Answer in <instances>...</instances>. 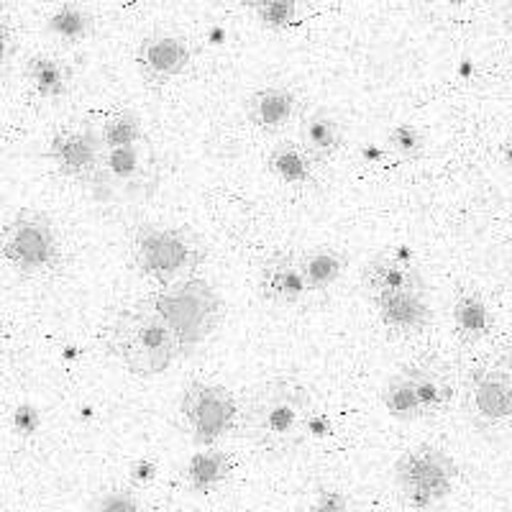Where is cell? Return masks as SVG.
<instances>
[{
  "mask_svg": "<svg viewBox=\"0 0 512 512\" xmlns=\"http://www.w3.org/2000/svg\"><path fill=\"white\" fill-rule=\"evenodd\" d=\"M315 410L310 387L295 377H269L254 384L241 402L239 431L272 454L305 443V425Z\"/></svg>",
  "mask_w": 512,
  "mask_h": 512,
  "instance_id": "6da1fadb",
  "label": "cell"
},
{
  "mask_svg": "<svg viewBox=\"0 0 512 512\" xmlns=\"http://www.w3.org/2000/svg\"><path fill=\"white\" fill-rule=\"evenodd\" d=\"M105 351L136 377H159L182 351L175 326L157 305H131L113 315L103 333Z\"/></svg>",
  "mask_w": 512,
  "mask_h": 512,
  "instance_id": "7a4b0ae2",
  "label": "cell"
},
{
  "mask_svg": "<svg viewBox=\"0 0 512 512\" xmlns=\"http://www.w3.org/2000/svg\"><path fill=\"white\" fill-rule=\"evenodd\" d=\"M128 256L141 277L172 290L200 272L208 259V244L185 223L144 221L128 233Z\"/></svg>",
  "mask_w": 512,
  "mask_h": 512,
  "instance_id": "3957f363",
  "label": "cell"
},
{
  "mask_svg": "<svg viewBox=\"0 0 512 512\" xmlns=\"http://www.w3.org/2000/svg\"><path fill=\"white\" fill-rule=\"evenodd\" d=\"M159 182V157L152 141L121 146V149H103L100 167L88 190L93 200L103 205L134 203L146 198Z\"/></svg>",
  "mask_w": 512,
  "mask_h": 512,
  "instance_id": "277c9868",
  "label": "cell"
},
{
  "mask_svg": "<svg viewBox=\"0 0 512 512\" xmlns=\"http://www.w3.org/2000/svg\"><path fill=\"white\" fill-rule=\"evenodd\" d=\"M395 487L410 510H433L456 487L459 466L443 448L420 443L397 456L392 466Z\"/></svg>",
  "mask_w": 512,
  "mask_h": 512,
  "instance_id": "5b68a950",
  "label": "cell"
},
{
  "mask_svg": "<svg viewBox=\"0 0 512 512\" xmlns=\"http://www.w3.org/2000/svg\"><path fill=\"white\" fill-rule=\"evenodd\" d=\"M0 251L16 272L26 277L52 272L62 259V241L47 213L34 208L18 210L0 236Z\"/></svg>",
  "mask_w": 512,
  "mask_h": 512,
  "instance_id": "8992f818",
  "label": "cell"
},
{
  "mask_svg": "<svg viewBox=\"0 0 512 512\" xmlns=\"http://www.w3.org/2000/svg\"><path fill=\"white\" fill-rule=\"evenodd\" d=\"M241 405L226 384L192 379L180 397V425L198 446H213L239 428Z\"/></svg>",
  "mask_w": 512,
  "mask_h": 512,
  "instance_id": "52a82bcc",
  "label": "cell"
},
{
  "mask_svg": "<svg viewBox=\"0 0 512 512\" xmlns=\"http://www.w3.org/2000/svg\"><path fill=\"white\" fill-rule=\"evenodd\" d=\"M464 413L474 431L489 441L512 436V379L500 364L466 374Z\"/></svg>",
  "mask_w": 512,
  "mask_h": 512,
  "instance_id": "ba28073f",
  "label": "cell"
},
{
  "mask_svg": "<svg viewBox=\"0 0 512 512\" xmlns=\"http://www.w3.org/2000/svg\"><path fill=\"white\" fill-rule=\"evenodd\" d=\"M47 157L59 175L88 185L95 177V172H98L100 157H103L98 126H93V123H70V126H62L49 139Z\"/></svg>",
  "mask_w": 512,
  "mask_h": 512,
  "instance_id": "9c48e42d",
  "label": "cell"
},
{
  "mask_svg": "<svg viewBox=\"0 0 512 512\" xmlns=\"http://www.w3.org/2000/svg\"><path fill=\"white\" fill-rule=\"evenodd\" d=\"M190 64V41L177 31H152L139 41L136 49V70L149 88H164L185 75Z\"/></svg>",
  "mask_w": 512,
  "mask_h": 512,
  "instance_id": "30bf717a",
  "label": "cell"
},
{
  "mask_svg": "<svg viewBox=\"0 0 512 512\" xmlns=\"http://www.w3.org/2000/svg\"><path fill=\"white\" fill-rule=\"evenodd\" d=\"M361 287L369 300L392 292H428V282L418 264L395 251H379L369 259L361 272Z\"/></svg>",
  "mask_w": 512,
  "mask_h": 512,
  "instance_id": "8fae6325",
  "label": "cell"
},
{
  "mask_svg": "<svg viewBox=\"0 0 512 512\" xmlns=\"http://www.w3.org/2000/svg\"><path fill=\"white\" fill-rule=\"evenodd\" d=\"M259 295L272 305L292 308L310 297L308 285L300 272L297 254L292 251H274L259 267Z\"/></svg>",
  "mask_w": 512,
  "mask_h": 512,
  "instance_id": "7c38bea8",
  "label": "cell"
},
{
  "mask_svg": "<svg viewBox=\"0 0 512 512\" xmlns=\"http://www.w3.org/2000/svg\"><path fill=\"white\" fill-rule=\"evenodd\" d=\"M374 313L392 336H415L433 323V305L428 292H392L372 297Z\"/></svg>",
  "mask_w": 512,
  "mask_h": 512,
  "instance_id": "4fadbf2b",
  "label": "cell"
},
{
  "mask_svg": "<svg viewBox=\"0 0 512 512\" xmlns=\"http://www.w3.org/2000/svg\"><path fill=\"white\" fill-rule=\"evenodd\" d=\"M303 100L287 85H264L246 98V118L264 134H280L300 116Z\"/></svg>",
  "mask_w": 512,
  "mask_h": 512,
  "instance_id": "5bb4252c",
  "label": "cell"
},
{
  "mask_svg": "<svg viewBox=\"0 0 512 512\" xmlns=\"http://www.w3.org/2000/svg\"><path fill=\"white\" fill-rule=\"evenodd\" d=\"M402 372L408 374L415 387V395L423 408V418L446 413L451 400H454V382L448 377L441 361L418 359L410 364H402Z\"/></svg>",
  "mask_w": 512,
  "mask_h": 512,
  "instance_id": "9a60e30c",
  "label": "cell"
},
{
  "mask_svg": "<svg viewBox=\"0 0 512 512\" xmlns=\"http://www.w3.org/2000/svg\"><path fill=\"white\" fill-rule=\"evenodd\" d=\"M300 272L310 295H326L349 267V254L336 244H315L297 254Z\"/></svg>",
  "mask_w": 512,
  "mask_h": 512,
  "instance_id": "2e32d148",
  "label": "cell"
},
{
  "mask_svg": "<svg viewBox=\"0 0 512 512\" xmlns=\"http://www.w3.org/2000/svg\"><path fill=\"white\" fill-rule=\"evenodd\" d=\"M320 164L305 152L300 141H277L267 154V169L277 182L292 190H310L318 185Z\"/></svg>",
  "mask_w": 512,
  "mask_h": 512,
  "instance_id": "e0dca14e",
  "label": "cell"
},
{
  "mask_svg": "<svg viewBox=\"0 0 512 512\" xmlns=\"http://www.w3.org/2000/svg\"><path fill=\"white\" fill-rule=\"evenodd\" d=\"M300 146L318 164H326L344 146V126L328 108H315L300 118Z\"/></svg>",
  "mask_w": 512,
  "mask_h": 512,
  "instance_id": "ac0fdd59",
  "label": "cell"
},
{
  "mask_svg": "<svg viewBox=\"0 0 512 512\" xmlns=\"http://www.w3.org/2000/svg\"><path fill=\"white\" fill-rule=\"evenodd\" d=\"M233 472V459L221 451V448L205 446L200 451L187 459L185 464V484L190 487V492H198V495H208V492H216L218 487L226 484V479Z\"/></svg>",
  "mask_w": 512,
  "mask_h": 512,
  "instance_id": "d6986e66",
  "label": "cell"
},
{
  "mask_svg": "<svg viewBox=\"0 0 512 512\" xmlns=\"http://www.w3.org/2000/svg\"><path fill=\"white\" fill-rule=\"evenodd\" d=\"M451 318H454V331L464 344H479L482 338H487L495 326L492 310H489L487 300L472 290H464L456 295L454 308H451Z\"/></svg>",
  "mask_w": 512,
  "mask_h": 512,
  "instance_id": "ffe728a7",
  "label": "cell"
},
{
  "mask_svg": "<svg viewBox=\"0 0 512 512\" xmlns=\"http://www.w3.org/2000/svg\"><path fill=\"white\" fill-rule=\"evenodd\" d=\"M26 80L31 82V88L39 98L57 100L67 95L75 75H72V67L62 57L41 52L29 57V62H26Z\"/></svg>",
  "mask_w": 512,
  "mask_h": 512,
  "instance_id": "44dd1931",
  "label": "cell"
},
{
  "mask_svg": "<svg viewBox=\"0 0 512 512\" xmlns=\"http://www.w3.org/2000/svg\"><path fill=\"white\" fill-rule=\"evenodd\" d=\"M47 34L64 44H80L95 31V16L80 3H62L47 16Z\"/></svg>",
  "mask_w": 512,
  "mask_h": 512,
  "instance_id": "7402d4cb",
  "label": "cell"
},
{
  "mask_svg": "<svg viewBox=\"0 0 512 512\" xmlns=\"http://www.w3.org/2000/svg\"><path fill=\"white\" fill-rule=\"evenodd\" d=\"M382 405L384 410L400 423H413V420L423 418V408L415 395V387L410 377L402 369H397L382 387Z\"/></svg>",
  "mask_w": 512,
  "mask_h": 512,
  "instance_id": "603a6c76",
  "label": "cell"
},
{
  "mask_svg": "<svg viewBox=\"0 0 512 512\" xmlns=\"http://www.w3.org/2000/svg\"><path fill=\"white\" fill-rule=\"evenodd\" d=\"M98 136L103 149H121V146L139 144V141L149 139L144 131V121H141L139 113L121 108V111H113L100 121Z\"/></svg>",
  "mask_w": 512,
  "mask_h": 512,
  "instance_id": "cb8c5ba5",
  "label": "cell"
},
{
  "mask_svg": "<svg viewBox=\"0 0 512 512\" xmlns=\"http://www.w3.org/2000/svg\"><path fill=\"white\" fill-rule=\"evenodd\" d=\"M246 8L254 13L259 26L269 31L292 29L300 24V16H303V6L297 0H254V3H246Z\"/></svg>",
  "mask_w": 512,
  "mask_h": 512,
  "instance_id": "d4e9b609",
  "label": "cell"
},
{
  "mask_svg": "<svg viewBox=\"0 0 512 512\" xmlns=\"http://www.w3.org/2000/svg\"><path fill=\"white\" fill-rule=\"evenodd\" d=\"M387 149L400 162H418L425 154V134L415 123H395L387 134Z\"/></svg>",
  "mask_w": 512,
  "mask_h": 512,
  "instance_id": "484cf974",
  "label": "cell"
},
{
  "mask_svg": "<svg viewBox=\"0 0 512 512\" xmlns=\"http://www.w3.org/2000/svg\"><path fill=\"white\" fill-rule=\"evenodd\" d=\"M93 512H144V507L131 487H108L95 497Z\"/></svg>",
  "mask_w": 512,
  "mask_h": 512,
  "instance_id": "4316f807",
  "label": "cell"
},
{
  "mask_svg": "<svg viewBox=\"0 0 512 512\" xmlns=\"http://www.w3.org/2000/svg\"><path fill=\"white\" fill-rule=\"evenodd\" d=\"M11 428L16 431V436L21 438L36 436V431L41 428L39 408L31 405V402H21V405H16L11 415Z\"/></svg>",
  "mask_w": 512,
  "mask_h": 512,
  "instance_id": "83f0119b",
  "label": "cell"
},
{
  "mask_svg": "<svg viewBox=\"0 0 512 512\" xmlns=\"http://www.w3.org/2000/svg\"><path fill=\"white\" fill-rule=\"evenodd\" d=\"M305 512H354V507L341 489H320Z\"/></svg>",
  "mask_w": 512,
  "mask_h": 512,
  "instance_id": "f1b7e54d",
  "label": "cell"
},
{
  "mask_svg": "<svg viewBox=\"0 0 512 512\" xmlns=\"http://www.w3.org/2000/svg\"><path fill=\"white\" fill-rule=\"evenodd\" d=\"M333 433V423H331V415L326 410H318L315 408L310 413L308 425H305V441H323Z\"/></svg>",
  "mask_w": 512,
  "mask_h": 512,
  "instance_id": "f546056e",
  "label": "cell"
},
{
  "mask_svg": "<svg viewBox=\"0 0 512 512\" xmlns=\"http://www.w3.org/2000/svg\"><path fill=\"white\" fill-rule=\"evenodd\" d=\"M128 477H131V484H134V487H146V484H152L154 479L159 477L157 461L149 459V456H141V459H136L134 464H131Z\"/></svg>",
  "mask_w": 512,
  "mask_h": 512,
  "instance_id": "4dcf8cb0",
  "label": "cell"
},
{
  "mask_svg": "<svg viewBox=\"0 0 512 512\" xmlns=\"http://www.w3.org/2000/svg\"><path fill=\"white\" fill-rule=\"evenodd\" d=\"M13 49H16V41H13L11 24L0 16V67L13 57Z\"/></svg>",
  "mask_w": 512,
  "mask_h": 512,
  "instance_id": "1f68e13d",
  "label": "cell"
},
{
  "mask_svg": "<svg viewBox=\"0 0 512 512\" xmlns=\"http://www.w3.org/2000/svg\"><path fill=\"white\" fill-rule=\"evenodd\" d=\"M500 367L505 369V372L510 374V379H512V344L507 346V349H505V354H502V359H500Z\"/></svg>",
  "mask_w": 512,
  "mask_h": 512,
  "instance_id": "d6a6232c",
  "label": "cell"
},
{
  "mask_svg": "<svg viewBox=\"0 0 512 512\" xmlns=\"http://www.w3.org/2000/svg\"><path fill=\"white\" fill-rule=\"evenodd\" d=\"M505 26L512 31V6L505 8Z\"/></svg>",
  "mask_w": 512,
  "mask_h": 512,
  "instance_id": "836d02e7",
  "label": "cell"
},
{
  "mask_svg": "<svg viewBox=\"0 0 512 512\" xmlns=\"http://www.w3.org/2000/svg\"><path fill=\"white\" fill-rule=\"evenodd\" d=\"M505 157H507V162H512V146H507L505 149Z\"/></svg>",
  "mask_w": 512,
  "mask_h": 512,
  "instance_id": "e575fe53",
  "label": "cell"
},
{
  "mask_svg": "<svg viewBox=\"0 0 512 512\" xmlns=\"http://www.w3.org/2000/svg\"><path fill=\"white\" fill-rule=\"evenodd\" d=\"M0 512H3V510H0Z\"/></svg>",
  "mask_w": 512,
  "mask_h": 512,
  "instance_id": "d590c367",
  "label": "cell"
}]
</instances>
